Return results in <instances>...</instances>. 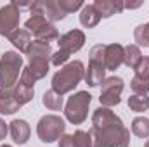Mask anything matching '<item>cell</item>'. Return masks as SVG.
<instances>
[{"mask_svg": "<svg viewBox=\"0 0 149 147\" xmlns=\"http://www.w3.org/2000/svg\"><path fill=\"white\" fill-rule=\"evenodd\" d=\"M123 80L120 76H109L102 81V87H101V97H99V102L102 107H113V106H118L121 102V92H123Z\"/></svg>", "mask_w": 149, "mask_h": 147, "instance_id": "cell-7", "label": "cell"}, {"mask_svg": "<svg viewBox=\"0 0 149 147\" xmlns=\"http://www.w3.org/2000/svg\"><path fill=\"white\" fill-rule=\"evenodd\" d=\"M21 109V104L16 101L14 87L0 90V114H14Z\"/></svg>", "mask_w": 149, "mask_h": 147, "instance_id": "cell-14", "label": "cell"}, {"mask_svg": "<svg viewBox=\"0 0 149 147\" xmlns=\"http://www.w3.org/2000/svg\"><path fill=\"white\" fill-rule=\"evenodd\" d=\"M123 64V47L120 43H109L104 49V68L116 71Z\"/></svg>", "mask_w": 149, "mask_h": 147, "instance_id": "cell-11", "label": "cell"}, {"mask_svg": "<svg viewBox=\"0 0 149 147\" xmlns=\"http://www.w3.org/2000/svg\"><path fill=\"white\" fill-rule=\"evenodd\" d=\"M52 54L54 52L50 49V43H45V42H40V40L31 42L28 50H26L28 59H47V61H50Z\"/></svg>", "mask_w": 149, "mask_h": 147, "instance_id": "cell-16", "label": "cell"}, {"mask_svg": "<svg viewBox=\"0 0 149 147\" xmlns=\"http://www.w3.org/2000/svg\"><path fill=\"white\" fill-rule=\"evenodd\" d=\"M59 147H74L73 135H68V133H64V135L59 139Z\"/></svg>", "mask_w": 149, "mask_h": 147, "instance_id": "cell-32", "label": "cell"}, {"mask_svg": "<svg viewBox=\"0 0 149 147\" xmlns=\"http://www.w3.org/2000/svg\"><path fill=\"white\" fill-rule=\"evenodd\" d=\"M33 94H35V88H33V87H28V85H24V83H21V81H17V83L14 85V95H16V101H17L21 106L28 104V102L33 99Z\"/></svg>", "mask_w": 149, "mask_h": 147, "instance_id": "cell-21", "label": "cell"}, {"mask_svg": "<svg viewBox=\"0 0 149 147\" xmlns=\"http://www.w3.org/2000/svg\"><path fill=\"white\" fill-rule=\"evenodd\" d=\"M130 88L135 95H148L149 92V80H142L139 76H134L130 81Z\"/></svg>", "mask_w": 149, "mask_h": 147, "instance_id": "cell-27", "label": "cell"}, {"mask_svg": "<svg viewBox=\"0 0 149 147\" xmlns=\"http://www.w3.org/2000/svg\"><path fill=\"white\" fill-rule=\"evenodd\" d=\"M19 17L21 10L16 7L14 2L0 7V37H10L19 26Z\"/></svg>", "mask_w": 149, "mask_h": 147, "instance_id": "cell-8", "label": "cell"}, {"mask_svg": "<svg viewBox=\"0 0 149 147\" xmlns=\"http://www.w3.org/2000/svg\"><path fill=\"white\" fill-rule=\"evenodd\" d=\"M134 40H135V45L141 49V47H149V23L146 24H141L135 28L134 31Z\"/></svg>", "mask_w": 149, "mask_h": 147, "instance_id": "cell-25", "label": "cell"}, {"mask_svg": "<svg viewBox=\"0 0 149 147\" xmlns=\"http://www.w3.org/2000/svg\"><path fill=\"white\" fill-rule=\"evenodd\" d=\"M19 73H23V57L14 50L3 52L0 57V85H2V88H12L17 83Z\"/></svg>", "mask_w": 149, "mask_h": 147, "instance_id": "cell-3", "label": "cell"}, {"mask_svg": "<svg viewBox=\"0 0 149 147\" xmlns=\"http://www.w3.org/2000/svg\"><path fill=\"white\" fill-rule=\"evenodd\" d=\"M9 132H10L12 140L16 144H19V146H23V144L28 142L31 128H30L28 121H24V119H14V121L9 123Z\"/></svg>", "mask_w": 149, "mask_h": 147, "instance_id": "cell-12", "label": "cell"}, {"mask_svg": "<svg viewBox=\"0 0 149 147\" xmlns=\"http://www.w3.org/2000/svg\"><path fill=\"white\" fill-rule=\"evenodd\" d=\"M7 133H9V125L0 118V140H3L7 137Z\"/></svg>", "mask_w": 149, "mask_h": 147, "instance_id": "cell-33", "label": "cell"}, {"mask_svg": "<svg viewBox=\"0 0 149 147\" xmlns=\"http://www.w3.org/2000/svg\"><path fill=\"white\" fill-rule=\"evenodd\" d=\"M49 61L47 59H30V64H28V69L31 76L35 80H42L45 74L49 73Z\"/></svg>", "mask_w": 149, "mask_h": 147, "instance_id": "cell-22", "label": "cell"}, {"mask_svg": "<svg viewBox=\"0 0 149 147\" xmlns=\"http://www.w3.org/2000/svg\"><path fill=\"white\" fill-rule=\"evenodd\" d=\"M19 81H21V83H24V85H28V87H35V81H37V80L31 76L30 69H28V66H26V68H23V73H21Z\"/></svg>", "mask_w": 149, "mask_h": 147, "instance_id": "cell-31", "label": "cell"}, {"mask_svg": "<svg viewBox=\"0 0 149 147\" xmlns=\"http://www.w3.org/2000/svg\"><path fill=\"white\" fill-rule=\"evenodd\" d=\"M57 45H59V50H64L66 54L71 55L85 45V33L81 30H71V31L64 33L63 37H59Z\"/></svg>", "mask_w": 149, "mask_h": 147, "instance_id": "cell-10", "label": "cell"}, {"mask_svg": "<svg viewBox=\"0 0 149 147\" xmlns=\"http://www.w3.org/2000/svg\"><path fill=\"white\" fill-rule=\"evenodd\" d=\"M74 147H94V140L90 132H83V130H76L73 133Z\"/></svg>", "mask_w": 149, "mask_h": 147, "instance_id": "cell-26", "label": "cell"}, {"mask_svg": "<svg viewBox=\"0 0 149 147\" xmlns=\"http://www.w3.org/2000/svg\"><path fill=\"white\" fill-rule=\"evenodd\" d=\"M132 133L139 139H148L149 137V119L148 118H135L132 121Z\"/></svg>", "mask_w": 149, "mask_h": 147, "instance_id": "cell-23", "label": "cell"}, {"mask_svg": "<svg viewBox=\"0 0 149 147\" xmlns=\"http://www.w3.org/2000/svg\"><path fill=\"white\" fill-rule=\"evenodd\" d=\"M31 14H42L49 23L52 21H61L64 19L68 14L59 7L57 0H40V2H35L31 3Z\"/></svg>", "mask_w": 149, "mask_h": 147, "instance_id": "cell-9", "label": "cell"}, {"mask_svg": "<svg viewBox=\"0 0 149 147\" xmlns=\"http://www.w3.org/2000/svg\"><path fill=\"white\" fill-rule=\"evenodd\" d=\"M141 59H142V52H141V49L137 45H127V47H123V64L125 66L135 69L137 64L141 62Z\"/></svg>", "mask_w": 149, "mask_h": 147, "instance_id": "cell-19", "label": "cell"}, {"mask_svg": "<svg viewBox=\"0 0 149 147\" xmlns=\"http://www.w3.org/2000/svg\"><path fill=\"white\" fill-rule=\"evenodd\" d=\"M92 5L95 7V10L99 12L101 17H111L113 14L121 12L125 9L121 0H95Z\"/></svg>", "mask_w": 149, "mask_h": 147, "instance_id": "cell-15", "label": "cell"}, {"mask_svg": "<svg viewBox=\"0 0 149 147\" xmlns=\"http://www.w3.org/2000/svg\"><path fill=\"white\" fill-rule=\"evenodd\" d=\"M57 3H59V7H61L66 14L74 12V10H78L80 7H83V2H81V0H57Z\"/></svg>", "mask_w": 149, "mask_h": 147, "instance_id": "cell-28", "label": "cell"}, {"mask_svg": "<svg viewBox=\"0 0 149 147\" xmlns=\"http://www.w3.org/2000/svg\"><path fill=\"white\" fill-rule=\"evenodd\" d=\"M85 78V68L81 61H71L52 76V90L64 95L74 90V87Z\"/></svg>", "mask_w": 149, "mask_h": 147, "instance_id": "cell-2", "label": "cell"}, {"mask_svg": "<svg viewBox=\"0 0 149 147\" xmlns=\"http://www.w3.org/2000/svg\"><path fill=\"white\" fill-rule=\"evenodd\" d=\"M0 147H12V146H7V144H5V146H0Z\"/></svg>", "mask_w": 149, "mask_h": 147, "instance_id": "cell-36", "label": "cell"}, {"mask_svg": "<svg viewBox=\"0 0 149 147\" xmlns=\"http://www.w3.org/2000/svg\"><path fill=\"white\" fill-rule=\"evenodd\" d=\"M42 104L47 107L49 111H61L63 109V104H64V99L61 94H57L56 90H47L42 97Z\"/></svg>", "mask_w": 149, "mask_h": 147, "instance_id": "cell-20", "label": "cell"}, {"mask_svg": "<svg viewBox=\"0 0 149 147\" xmlns=\"http://www.w3.org/2000/svg\"><path fill=\"white\" fill-rule=\"evenodd\" d=\"M68 59H70V54H66L64 50H57V52H54V54H52L50 62H52L54 66H61V64H64Z\"/></svg>", "mask_w": 149, "mask_h": 147, "instance_id": "cell-30", "label": "cell"}, {"mask_svg": "<svg viewBox=\"0 0 149 147\" xmlns=\"http://www.w3.org/2000/svg\"><path fill=\"white\" fill-rule=\"evenodd\" d=\"M66 123L57 114H45L37 123V135L43 144H52L64 135Z\"/></svg>", "mask_w": 149, "mask_h": 147, "instance_id": "cell-4", "label": "cell"}, {"mask_svg": "<svg viewBox=\"0 0 149 147\" xmlns=\"http://www.w3.org/2000/svg\"><path fill=\"white\" fill-rule=\"evenodd\" d=\"M134 71H135V76H139L142 80H149V57H142Z\"/></svg>", "mask_w": 149, "mask_h": 147, "instance_id": "cell-29", "label": "cell"}, {"mask_svg": "<svg viewBox=\"0 0 149 147\" xmlns=\"http://www.w3.org/2000/svg\"><path fill=\"white\" fill-rule=\"evenodd\" d=\"M90 135L94 147H128L130 130L109 107H97L92 114Z\"/></svg>", "mask_w": 149, "mask_h": 147, "instance_id": "cell-1", "label": "cell"}, {"mask_svg": "<svg viewBox=\"0 0 149 147\" xmlns=\"http://www.w3.org/2000/svg\"><path fill=\"white\" fill-rule=\"evenodd\" d=\"M106 80V68L102 62L97 61H90L88 68L85 69V81L88 87H99L102 85V81Z\"/></svg>", "mask_w": 149, "mask_h": 147, "instance_id": "cell-13", "label": "cell"}, {"mask_svg": "<svg viewBox=\"0 0 149 147\" xmlns=\"http://www.w3.org/2000/svg\"><path fill=\"white\" fill-rule=\"evenodd\" d=\"M142 5V2H135V3H123V7H128V9H137V7H141Z\"/></svg>", "mask_w": 149, "mask_h": 147, "instance_id": "cell-34", "label": "cell"}, {"mask_svg": "<svg viewBox=\"0 0 149 147\" xmlns=\"http://www.w3.org/2000/svg\"><path fill=\"white\" fill-rule=\"evenodd\" d=\"M90 102H92V95L88 92H76L66 102V107H64L66 119L73 125H81L88 116Z\"/></svg>", "mask_w": 149, "mask_h": 147, "instance_id": "cell-5", "label": "cell"}, {"mask_svg": "<svg viewBox=\"0 0 149 147\" xmlns=\"http://www.w3.org/2000/svg\"><path fill=\"white\" fill-rule=\"evenodd\" d=\"M128 107L134 112H144L149 109V97L148 95H132L128 97Z\"/></svg>", "mask_w": 149, "mask_h": 147, "instance_id": "cell-24", "label": "cell"}, {"mask_svg": "<svg viewBox=\"0 0 149 147\" xmlns=\"http://www.w3.org/2000/svg\"><path fill=\"white\" fill-rule=\"evenodd\" d=\"M24 26H26V31L33 33L35 38L40 40V42L49 43V42L59 40V31H57V28H56L52 23H49L42 14H31V17L24 23Z\"/></svg>", "mask_w": 149, "mask_h": 147, "instance_id": "cell-6", "label": "cell"}, {"mask_svg": "<svg viewBox=\"0 0 149 147\" xmlns=\"http://www.w3.org/2000/svg\"><path fill=\"white\" fill-rule=\"evenodd\" d=\"M99 21H101V16L95 10V7L94 5H83V9L80 12V23H81V26L83 28H94V26L99 24Z\"/></svg>", "mask_w": 149, "mask_h": 147, "instance_id": "cell-17", "label": "cell"}, {"mask_svg": "<svg viewBox=\"0 0 149 147\" xmlns=\"http://www.w3.org/2000/svg\"><path fill=\"white\" fill-rule=\"evenodd\" d=\"M9 42H10L19 52H24V54H26V50H28V47H30V43H31V35H30V31L17 28V30L9 37Z\"/></svg>", "mask_w": 149, "mask_h": 147, "instance_id": "cell-18", "label": "cell"}, {"mask_svg": "<svg viewBox=\"0 0 149 147\" xmlns=\"http://www.w3.org/2000/svg\"><path fill=\"white\" fill-rule=\"evenodd\" d=\"M144 147H149V140H148V142H146V144H144Z\"/></svg>", "mask_w": 149, "mask_h": 147, "instance_id": "cell-35", "label": "cell"}]
</instances>
